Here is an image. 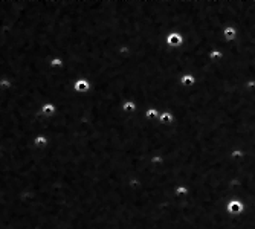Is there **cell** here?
Here are the masks:
<instances>
[{
    "label": "cell",
    "mask_w": 255,
    "mask_h": 229,
    "mask_svg": "<svg viewBox=\"0 0 255 229\" xmlns=\"http://www.w3.org/2000/svg\"><path fill=\"white\" fill-rule=\"evenodd\" d=\"M228 209H229L231 212H240L241 209H243V206H241V203H238V202H231L229 205H228Z\"/></svg>",
    "instance_id": "5b68a950"
},
{
    "label": "cell",
    "mask_w": 255,
    "mask_h": 229,
    "mask_svg": "<svg viewBox=\"0 0 255 229\" xmlns=\"http://www.w3.org/2000/svg\"><path fill=\"white\" fill-rule=\"evenodd\" d=\"M208 58H209L211 63L220 61V60L223 58V52H221L220 49H211L209 52H208Z\"/></svg>",
    "instance_id": "277c9868"
},
{
    "label": "cell",
    "mask_w": 255,
    "mask_h": 229,
    "mask_svg": "<svg viewBox=\"0 0 255 229\" xmlns=\"http://www.w3.org/2000/svg\"><path fill=\"white\" fill-rule=\"evenodd\" d=\"M147 116H148V118H156V116H159V112L154 110V109H150L148 112H147Z\"/></svg>",
    "instance_id": "ba28073f"
},
{
    "label": "cell",
    "mask_w": 255,
    "mask_h": 229,
    "mask_svg": "<svg viewBox=\"0 0 255 229\" xmlns=\"http://www.w3.org/2000/svg\"><path fill=\"white\" fill-rule=\"evenodd\" d=\"M180 84H182L183 87L196 86V77H194L192 73H183V75L180 77Z\"/></svg>",
    "instance_id": "3957f363"
},
{
    "label": "cell",
    "mask_w": 255,
    "mask_h": 229,
    "mask_svg": "<svg viewBox=\"0 0 255 229\" xmlns=\"http://www.w3.org/2000/svg\"><path fill=\"white\" fill-rule=\"evenodd\" d=\"M43 110H44L46 114H51V113H53V107H52V105H44Z\"/></svg>",
    "instance_id": "9c48e42d"
},
{
    "label": "cell",
    "mask_w": 255,
    "mask_h": 229,
    "mask_svg": "<svg viewBox=\"0 0 255 229\" xmlns=\"http://www.w3.org/2000/svg\"><path fill=\"white\" fill-rule=\"evenodd\" d=\"M87 87H89V84H87L86 81H78L77 83V90H87Z\"/></svg>",
    "instance_id": "52a82bcc"
},
{
    "label": "cell",
    "mask_w": 255,
    "mask_h": 229,
    "mask_svg": "<svg viewBox=\"0 0 255 229\" xmlns=\"http://www.w3.org/2000/svg\"><path fill=\"white\" fill-rule=\"evenodd\" d=\"M160 121H162L164 124H171L173 122V114H171V112H165V113H162L160 114Z\"/></svg>",
    "instance_id": "8992f818"
},
{
    "label": "cell",
    "mask_w": 255,
    "mask_h": 229,
    "mask_svg": "<svg viewBox=\"0 0 255 229\" xmlns=\"http://www.w3.org/2000/svg\"><path fill=\"white\" fill-rule=\"evenodd\" d=\"M166 43H168V46H171V48H179V46L183 44V35L177 31L170 32L168 35H166Z\"/></svg>",
    "instance_id": "6da1fadb"
},
{
    "label": "cell",
    "mask_w": 255,
    "mask_h": 229,
    "mask_svg": "<svg viewBox=\"0 0 255 229\" xmlns=\"http://www.w3.org/2000/svg\"><path fill=\"white\" fill-rule=\"evenodd\" d=\"M223 38L226 40V41H234V40L237 38V34H238V31H237V28L235 26H232V25H226L225 28H223Z\"/></svg>",
    "instance_id": "7a4b0ae2"
}]
</instances>
